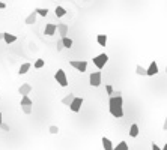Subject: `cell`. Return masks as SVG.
Here are the masks:
<instances>
[{"mask_svg":"<svg viewBox=\"0 0 167 150\" xmlns=\"http://www.w3.org/2000/svg\"><path fill=\"white\" fill-rule=\"evenodd\" d=\"M124 99L120 95H115V96H110L109 99V110L110 114L116 119H120L124 117Z\"/></svg>","mask_w":167,"mask_h":150,"instance_id":"1","label":"cell"},{"mask_svg":"<svg viewBox=\"0 0 167 150\" xmlns=\"http://www.w3.org/2000/svg\"><path fill=\"white\" fill-rule=\"evenodd\" d=\"M93 65L98 68V69H102V68L106 66V63L109 62V56L106 54V53H102V54H98V56H95V57L92 59Z\"/></svg>","mask_w":167,"mask_h":150,"instance_id":"2","label":"cell"},{"mask_svg":"<svg viewBox=\"0 0 167 150\" xmlns=\"http://www.w3.org/2000/svg\"><path fill=\"white\" fill-rule=\"evenodd\" d=\"M54 80L59 83V86H62V87H66L68 84V78H66V74H65V71L63 69H57V72L54 74Z\"/></svg>","mask_w":167,"mask_h":150,"instance_id":"3","label":"cell"},{"mask_svg":"<svg viewBox=\"0 0 167 150\" xmlns=\"http://www.w3.org/2000/svg\"><path fill=\"white\" fill-rule=\"evenodd\" d=\"M101 80H102V74L101 71H96V72H92L91 77H89V84L92 87H100L101 86Z\"/></svg>","mask_w":167,"mask_h":150,"instance_id":"4","label":"cell"},{"mask_svg":"<svg viewBox=\"0 0 167 150\" xmlns=\"http://www.w3.org/2000/svg\"><path fill=\"white\" fill-rule=\"evenodd\" d=\"M69 65L74 69H77L78 72H84L87 69V62H84V60H71Z\"/></svg>","mask_w":167,"mask_h":150,"instance_id":"5","label":"cell"},{"mask_svg":"<svg viewBox=\"0 0 167 150\" xmlns=\"http://www.w3.org/2000/svg\"><path fill=\"white\" fill-rule=\"evenodd\" d=\"M83 98H78V96H75L74 101H72V104L69 105V110L71 111H74V113H78L80 110H81V105H83Z\"/></svg>","mask_w":167,"mask_h":150,"instance_id":"6","label":"cell"},{"mask_svg":"<svg viewBox=\"0 0 167 150\" xmlns=\"http://www.w3.org/2000/svg\"><path fill=\"white\" fill-rule=\"evenodd\" d=\"M57 32V24H53V23H48V24L45 26V30H44V35H47V36H53V35H56Z\"/></svg>","mask_w":167,"mask_h":150,"instance_id":"7","label":"cell"},{"mask_svg":"<svg viewBox=\"0 0 167 150\" xmlns=\"http://www.w3.org/2000/svg\"><path fill=\"white\" fill-rule=\"evenodd\" d=\"M57 32L62 38H65L68 35V32H69V27H68V24H65V23H57Z\"/></svg>","mask_w":167,"mask_h":150,"instance_id":"8","label":"cell"},{"mask_svg":"<svg viewBox=\"0 0 167 150\" xmlns=\"http://www.w3.org/2000/svg\"><path fill=\"white\" fill-rule=\"evenodd\" d=\"M30 92H32V86H30V84H27V83L21 84V86H20V89H18V93H20L21 96H24V95H29Z\"/></svg>","mask_w":167,"mask_h":150,"instance_id":"9","label":"cell"},{"mask_svg":"<svg viewBox=\"0 0 167 150\" xmlns=\"http://www.w3.org/2000/svg\"><path fill=\"white\" fill-rule=\"evenodd\" d=\"M160 71H158V65H157V62H150L149 68H148V75L149 77H154V75H157Z\"/></svg>","mask_w":167,"mask_h":150,"instance_id":"10","label":"cell"},{"mask_svg":"<svg viewBox=\"0 0 167 150\" xmlns=\"http://www.w3.org/2000/svg\"><path fill=\"white\" fill-rule=\"evenodd\" d=\"M36 18H38V12H36V11H33V12H30V14L26 17L24 23L30 26V24H33V23H36Z\"/></svg>","mask_w":167,"mask_h":150,"instance_id":"11","label":"cell"},{"mask_svg":"<svg viewBox=\"0 0 167 150\" xmlns=\"http://www.w3.org/2000/svg\"><path fill=\"white\" fill-rule=\"evenodd\" d=\"M101 143H102L104 150H113L115 149V147H113V143L110 141V138H107V137H102V138H101Z\"/></svg>","mask_w":167,"mask_h":150,"instance_id":"12","label":"cell"},{"mask_svg":"<svg viewBox=\"0 0 167 150\" xmlns=\"http://www.w3.org/2000/svg\"><path fill=\"white\" fill-rule=\"evenodd\" d=\"M3 41L6 42V44H14V42H17V36L12 33H9V32H5V36H3Z\"/></svg>","mask_w":167,"mask_h":150,"instance_id":"13","label":"cell"},{"mask_svg":"<svg viewBox=\"0 0 167 150\" xmlns=\"http://www.w3.org/2000/svg\"><path fill=\"white\" fill-rule=\"evenodd\" d=\"M30 68H32V63H29V62H26V63H23V65L20 66V69H18V74H20V75H24V74H27V72L30 71Z\"/></svg>","mask_w":167,"mask_h":150,"instance_id":"14","label":"cell"},{"mask_svg":"<svg viewBox=\"0 0 167 150\" xmlns=\"http://www.w3.org/2000/svg\"><path fill=\"white\" fill-rule=\"evenodd\" d=\"M24 105H33V101L29 98V95H24V96H21V102H20V107H24Z\"/></svg>","mask_w":167,"mask_h":150,"instance_id":"15","label":"cell"},{"mask_svg":"<svg viewBox=\"0 0 167 150\" xmlns=\"http://www.w3.org/2000/svg\"><path fill=\"white\" fill-rule=\"evenodd\" d=\"M74 93H69V95H66V96H65V98H63V99H62V104H63V105H66V107H69V105H71V104H72V101H74Z\"/></svg>","mask_w":167,"mask_h":150,"instance_id":"16","label":"cell"},{"mask_svg":"<svg viewBox=\"0 0 167 150\" xmlns=\"http://www.w3.org/2000/svg\"><path fill=\"white\" fill-rule=\"evenodd\" d=\"M54 14H56V17H57V18L65 17V15H66V9L63 8V6H56V9H54Z\"/></svg>","mask_w":167,"mask_h":150,"instance_id":"17","label":"cell"},{"mask_svg":"<svg viewBox=\"0 0 167 150\" xmlns=\"http://www.w3.org/2000/svg\"><path fill=\"white\" fill-rule=\"evenodd\" d=\"M107 41H109V39H107V35H98V36H96V42L100 44L101 47H106V45H107Z\"/></svg>","mask_w":167,"mask_h":150,"instance_id":"18","label":"cell"},{"mask_svg":"<svg viewBox=\"0 0 167 150\" xmlns=\"http://www.w3.org/2000/svg\"><path fill=\"white\" fill-rule=\"evenodd\" d=\"M130 135H131L133 138H135V137L139 135V125H137V123H133V125H131V128H130Z\"/></svg>","mask_w":167,"mask_h":150,"instance_id":"19","label":"cell"},{"mask_svg":"<svg viewBox=\"0 0 167 150\" xmlns=\"http://www.w3.org/2000/svg\"><path fill=\"white\" fill-rule=\"evenodd\" d=\"M62 44H63V47H65V48L69 50V48L72 47V39H71V38H68V36H65V38H62Z\"/></svg>","mask_w":167,"mask_h":150,"instance_id":"20","label":"cell"},{"mask_svg":"<svg viewBox=\"0 0 167 150\" xmlns=\"http://www.w3.org/2000/svg\"><path fill=\"white\" fill-rule=\"evenodd\" d=\"M135 74L137 75H148V69L143 68L142 65H137V66H135Z\"/></svg>","mask_w":167,"mask_h":150,"instance_id":"21","label":"cell"},{"mask_svg":"<svg viewBox=\"0 0 167 150\" xmlns=\"http://www.w3.org/2000/svg\"><path fill=\"white\" fill-rule=\"evenodd\" d=\"M113 150H128V144H126V141H120L117 143V146Z\"/></svg>","mask_w":167,"mask_h":150,"instance_id":"22","label":"cell"},{"mask_svg":"<svg viewBox=\"0 0 167 150\" xmlns=\"http://www.w3.org/2000/svg\"><path fill=\"white\" fill-rule=\"evenodd\" d=\"M35 11H36L38 15H41V17H47V14H48V9L47 8H36Z\"/></svg>","mask_w":167,"mask_h":150,"instance_id":"23","label":"cell"},{"mask_svg":"<svg viewBox=\"0 0 167 150\" xmlns=\"http://www.w3.org/2000/svg\"><path fill=\"white\" fill-rule=\"evenodd\" d=\"M44 65H45V62H44L42 59H38V60L33 63V68L35 69H41V68H44Z\"/></svg>","mask_w":167,"mask_h":150,"instance_id":"24","label":"cell"},{"mask_svg":"<svg viewBox=\"0 0 167 150\" xmlns=\"http://www.w3.org/2000/svg\"><path fill=\"white\" fill-rule=\"evenodd\" d=\"M21 110H23L24 114H30L32 113V107L30 105H24V107H21Z\"/></svg>","mask_w":167,"mask_h":150,"instance_id":"25","label":"cell"},{"mask_svg":"<svg viewBox=\"0 0 167 150\" xmlns=\"http://www.w3.org/2000/svg\"><path fill=\"white\" fill-rule=\"evenodd\" d=\"M106 90H107V95H109V96H113V93H115V90H113V87H111L110 84H107Z\"/></svg>","mask_w":167,"mask_h":150,"instance_id":"26","label":"cell"},{"mask_svg":"<svg viewBox=\"0 0 167 150\" xmlns=\"http://www.w3.org/2000/svg\"><path fill=\"white\" fill-rule=\"evenodd\" d=\"M57 132H59V128H57V126H54V125L50 126V134H57Z\"/></svg>","mask_w":167,"mask_h":150,"instance_id":"27","label":"cell"},{"mask_svg":"<svg viewBox=\"0 0 167 150\" xmlns=\"http://www.w3.org/2000/svg\"><path fill=\"white\" fill-rule=\"evenodd\" d=\"M56 48H57V51H62V50H63V48H65V47H63V44H62V39H60V41L57 42V45H56Z\"/></svg>","mask_w":167,"mask_h":150,"instance_id":"28","label":"cell"},{"mask_svg":"<svg viewBox=\"0 0 167 150\" xmlns=\"http://www.w3.org/2000/svg\"><path fill=\"white\" fill-rule=\"evenodd\" d=\"M0 128H2L5 132H9V129H11V128H9V125H6V123H2V125H0Z\"/></svg>","mask_w":167,"mask_h":150,"instance_id":"29","label":"cell"},{"mask_svg":"<svg viewBox=\"0 0 167 150\" xmlns=\"http://www.w3.org/2000/svg\"><path fill=\"white\" fill-rule=\"evenodd\" d=\"M150 150H163L161 147H160L157 143H152V147H150Z\"/></svg>","mask_w":167,"mask_h":150,"instance_id":"30","label":"cell"},{"mask_svg":"<svg viewBox=\"0 0 167 150\" xmlns=\"http://www.w3.org/2000/svg\"><path fill=\"white\" fill-rule=\"evenodd\" d=\"M0 9H6V3H3V2H0Z\"/></svg>","mask_w":167,"mask_h":150,"instance_id":"31","label":"cell"},{"mask_svg":"<svg viewBox=\"0 0 167 150\" xmlns=\"http://www.w3.org/2000/svg\"><path fill=\"white\" fill-rule=\"evenodd\" d=\"M163 129H164V131H167V117H166V122H164V125H163Z\"/></svg>","mask_w":167,"mask_h":150,"instance_id":"32","label":"cell"},{"mask_svg":"<svg viewBox=\"0 0 167 150\" xmlns=\"http://www.w3.org/2000/svg\"><path fill=\"white\" fill-rule=\"evenodd\" d=\"M2 117H3V114H2V113H0V125H2V123H3V120H2Z\"/></svg>","mask_w":167,"mask_h":150,"instance_id":"33","label":"cell"},{"mask_svg":"<svg viewBox=\"0 0 167 150\" xmlns=\"http://www.w3.org/2000/svg\"><path fill=\"white\" fill-rule=\"evenodd\" d=\"M3 36H5V33H0V41L3 39Z\"/></svg>","mask_w":167,"mask_h":150,"instance_id":"34","label":"cell"},{"mask_svg":"<svg viewBox=\"0 0 167 150\" xmlns=\"http://www.w3.org/2000/svg\"><path fill=\"white\" fill-rule=\"evenodd\" d=\"M163 150H167V143L164 144V147H163Z\"/></svg>","mask_w":167,"mask_h":150,"instance_id":"35","label":"cell"},{"mask_svg":"<svg viewBox=\"0 0 167 150\" xmlns=\"http://www.w3.org/2000/svg\"><path fill=\"white\" fill-rule=\"evenodd\" d=\"M166 74H167V66H166Z\"/></svg>","mask_w":167,"mask_h":150,"instance_id":"36","label":"cell"}]
</instances>
